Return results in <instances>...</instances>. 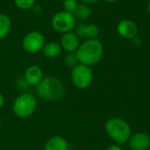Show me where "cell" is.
Masks as SVG:
<instances>
[{"instance_id": "ffe728a7", "label": "cell", "mask_w": 150, "mask_h": 150, "mask_svg": "<svg viewBox=\"0 0 150 150\" xmlns=\"http://www.w3.org/2000/svg\"><path fill=\"white\" fill-rule=\"evenodd\" d=\"M133 42H134V44H135L137 46H140L142 44V39L138 35H136L135 37L133 38Z\"/></svg>"}, {"instance_id": "2e32d148", "label": "cell", "mask_w": 150, "mask_h": 150, "mask_svg": "<svg viewBox=\"0 0 150 150\" xmlns=\"http://www.w3.org/2000/svg\"><path fill=\"white\" fill-rule=\"evenodd\" d=\"M100 33L99 27L95 24H85L84 27V38L87 39H97Z\"/></svg>"}, {"instance_id": "e0dca14e", "label": "cell", "mask_w": 150, "mask_h": 150, "mask_svg": "<svg viewBox=\"0 0 150 150\" xmlns=\"http://www.w3.org/2000/svg\"><path fill=\"white\" fill-rule=\"evenodd\" d=\"M79 3L77 0H64L63 1V11L74 14L76 11Z\"/></svg>"}, {"instance_id": "44dd1931", "label": "cell", "mask_w": 150, "mask_h": 150, "mask_svg": "<svg viewBox=\"0 0 150 150\" xmlns=\"http://www.w3.org/2000/svg\"><path fill=\"white\" fill-rule=\"evenodd\" d=\"M83 4H93L95 3H97L98 0H80Z\"/></svg>"}, {"instance_id": "6da1fadb", "label": "cell", "mask_w": 150, "mask_h": 150, "mask_svg": "<svg viewBox=\"0 0 150 150\" xmlns=\"http://www.w3.org/2000/svg\"><path fill=\"white\" fill-rule=\"evenodd\" d=\"M79 63L93 66L98 63L104 55V47L98 39H87L82 42L76 52Z\"/></svg>"}, {"instance_id": "7402d4cb", "label": "cell", "mask_w": 150, "mask_h": 150, "mask_svg": "<svg viewBox=\"0 0 150 150\" xmlns=\"http://www.w3.org/2000/svg\"><path fill=\"white\" fill-rule=\"evenodd\" d=\"M106 150H122V149L119 145H112L109 148H107Z\"/></svg>"}, {"instance_id": "ac0fdd59", "label": "cell", "mask_w": 150, "mask_h": 150, "mask_svg": "<svg viewBox=\"0 0 150 150\" xmlns=\"http://www.w3.org/2000/svg\"><path fill=\"white\" fill-rule=\"evenodd\" d=\"M64 62L69 68H74L75 66L79 64L76 53H68L64 58Z\"/></svg>"}, {"instance_id": "3957f363", "label": "cell", "mask_w": 150, "mask_h": 150, "mask_svg": "<svg viewBox=\"0 0 150 150\" xmlns=\"http://www.w3.org/2000/svg\"><path fill=\"white\" fill-rule=\"evenodd\" d=\"M108 136L117 144L122 145L128 142L132 135L130 125L123 119L112 118L108 120L105 126Z\"/></svg>"}, {"instance_id": "7a4b0ae2", "label": "cell", "mask_w": 150, "mask_h": 150, "mask_svg": "<svg viewBox=\"0 0 150 150\" xmlns=\"http://www.w3.org/2000/svg\"><path fill=\"white\" fill-rule=\"evenodd\" d=\"M38 96L47 101H59L65 94L62 83L53 76L44 77L42 81L36 86Z\"/></svg>"}, {"instance_id": "d4e9b609", "label": "cell", "mask_w": 150, "mask_h": 150, "mask_svg": "<svg viewBox=\"0 0 150 150\" xmlns=\"http://www.w3.org/2000/svg\"><path fill=\"white\" fill-rule=\"evenodd\" d=\"M147 10H148V11L150 13V2L148 4V5H147Z\"/></svg>"}, {"instance_id": "8fae6325", "label": "cell", "mask_w": 150, "mask_h": 150, "mask_svg": "<svg viewBox=\"0 0 150 150\" xmlns=\"http://www.w3.org/2000/svg\"><path fill=\"white\" fill-rule=\"evenodd\" d=\"M44 78L43 71L40 67L37 65H32L25 69V81L28 85L37 86Z\"/></svg>"}, {"instance_id": "5b68a950", "label": "cell", "mask_w": 150, "mask_h": 150, "mask_svg": "<svg viewBox=\"0 0 150 150\" xmlns=\"http://www.w3.org/2000/svg\"><path fill=\"white\" fill-rule=\"evenodd\" d=\"M51 25L54 31L60 33L71 32L76 25V18L74 14L65 11L55 12L51 18Z\"/></svg>"}, {"instance_id": "30bf717a", "label": "cell", "mask_w": 150, "mask_h": 150, "mask_svg": "<svg viewBox=\"0 0 150 150\" xmlns=\"http://www.w3.org/2000/svg\"><path fill=\"white\" fill-rule=\"evenodd\" d=\"M119 34L125 39H133L138 34L137 25L130 19L121 20L117 27Z\"/></svg>"}, {"instance_id": "52a82bcc", "label": "cell", "mask_w": 150, "mask_h": 150, "mask_svg": "<svg viewBox=\"0 0 150 150\" xmlns=\"http://www.w3.org/2000/svg\"><path fill=\"white\" fill-rule=\"evenodd\" d=\"M45 44V36L39 31L29 32L22 40V47L28 54H37L42 51Z\"/></svg>"}, {"instance_id": "5bb4252c", "label": "cell", "mask_w": 150, "mask_h": 150, "mask_svg": "<svg viewBox=\"0 0 150 150\" xmlns=\"http://www.w3.org/2000/svg\"><path fill=\"white\" fill-rule=\"evenodd\" d=\"M11 28V20L4 13H0V40L5 39Z\"/></svg>"}, {"instance_id": "ba28073f", "label": "cell", "mask_w": 150, "mask_h": 150, "mask_svg": "<svg viewBox=\"0 0 150 150\" xmlns=\"http://www.w3.org/2000/svg\"><path fill=\"white\" fill-rule=\"evenodd\" d=\"M60 45L67 53H76L80 46L78 36L74 32H68L62 35Z\"/></svg>"}, {"instance_id": "8992f818", "label": "cell", "mask_w": 150, "mask_h": 150, "mask_svg": "<svg viewBox=\"0 0 150 150\" xmlns=\"http://www.w3.org/2000/svg\"><path fill=\"white\" fill-rule=\"evenodd\" d=\"M70 78L75 87L80 90H85L92 83L93 73L89 66L79 63L72 68Z\"/></svg>"}, {"instance_id": "7c38bea8", "label": "cell", "mask_w": 150, "mask_h": 150, "mask_svg": "<svg viewBox=\"0 0 150 150\" xmlns=\"http://www.w3.org/2000/svg\"><path fill=\"white\" fill-rule=\"evenodd\" d=\"M44 150H69V143L62 136L55 135L47 142Z\"/></svg>"}, {"instance_id": "603a6c76", "label": "cell", "mask_w": 150, "mask_h": 150, "mask_svg": "<svg viewBox=\"0 0 150 150\" xmlns=\"http://www.w3.org/2000/svg\"><path fill=\"white\" fill-rule=\"evenodd\" d=\"M4 102H5L4 97L3 96V94H1V93H0V108L4 106Z\"/></svg>"}, {"instance_id": "d6986e66", "label": "cell", "mask_w": 150, "mask_h": 150, "mask_svg": "<svg viewBox=\"0 0 150 150\" xmlns=\"http://www.w3.org/2000/svg\"><path fill=\"white\" fill-rule=\"evenodd\" d=\"M16 6L21 10H29L35 4V0H14Z\"/></svg>"}, {"instance_id": "277c9868", "label": "cell", "mask_w": 150, "mask_h": 150, "mask_svg": "<svg viewBox=\"0 0 150 150\" xmlns=\"http://www.w3.org/2000/svg\"><path fill=\"white\" fill-rule=\"evenodd\" d=\"M37 107L35 97L31 93L20 94L14 101L12 110L14 114L20 119H26L33 115Z\"/></svg>"}, {"instance_id": "9c48e42d", "label": "cell", "mask_w": 150, "mask_h": 150, "mask_svg": "<svg viewBox=\"0 0 150 150\" xmlns=\"http://www.w3.org/2000/svg\"><path fill=\"white\" fill-rule=\"evenodd\" d=\"M128 145L132 150H148L150 148V136L145 133H136L131 135Z\"/></svg>"}, {"instance_id": "4fadbf2b", "label": "cell", "mask_w": 150, "mask_h": 150, "mask_svg": "<svg viewBox=\"0 0 150 150\" xmlns=\"http://www.w3.org/2000/svg\"><path fill=\"white\" fill-rule=\"evenodd\" d=\"M62 51V48L60 45V43H57L55 41H50L48 43H46L45 46L42 48V53L47 58H56L58 57Z\"/></svg>"}, {"instance_id": "9a60e30c", "label": "cell", "mask_w": 150, "mask_h": 150, "mask_svg": "<svg viewBox=\"0 0 150 150\" xmlns=\"http://www.w3.org/2000/svg\"><path fill=\"white\" fill-rule=\"evenodd\" d=\"M91 14H92V11L91 7L85 4H79L76 11L74 13L76 18H78L81 20H85L89 18L91 16Z\"/></svg>"}, {"instance_id": "cb8c5ba5", "label": "cell", "mask_w": 150, "mask_h": 150, "mask_svg": "<svg viewBox=\"0 0 150 150\" xmlns=\"http://www.w3.org/2000/svg\"><path fill=\"white\" fill-rule=\"evenodd\" d=\"M105 2H106V3H109V4H112V3H114V2H116L117 0H104Z\"/></svg>"}, {"instance_id": "484cf974", "label": "cell", "mask_w": 150, "mask_h": 150, "mask_svg": "<svg viewBox=\"0 0 150 150\" xmlns=\"http://www.w3.org/2000/svg\"><path fill=\"white\" fill-rule=\"evenodd\" d=\"M0 123H1V120H0Z\"/></svg>"}]
</instances>
